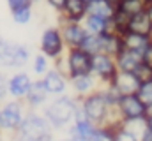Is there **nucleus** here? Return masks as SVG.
<instances>
[{
	"mask_svg": "<svg viewBox=\"0 0 152 141\" xmlns=\"http://www.w3.org/2000/svg\"><path fill=\"white\" fill-rule=\"evenodd\" d=\"M151 44H152V35H151Z\"/></svg>",
	"mask_w": 152,
	"mask_h": 141,
	"instance_id": "obj_42",
	"label": "nucleus"
},
{
	"mask_svg": "<svg viewBox=\"0 0 152 141\" xmlns=\"http://www.w3.org/2000/svg\"><path fill=\"white\" fill-rule=\"evenodd\" d=\"M117 64H115V58L112 55H106V53H96L92 55V67H90V74L97 79L99 86H104V85H110L117 76Z\"/></svg>",
	"mask_w": 152,
	"mask_h": 141,
	"instance_id": "obj_6",
	"label": "nucleus"
},
{
	"mask_svg": "<svg viewBox=\"0 0 152 141\" xmlns=\"http://www.w3.org/2000/svg\"><path fill=\"white\" fill-rule=\"evenodd\" d=\"M115 11H117V7L106 0H94L88 4V14H96V16H101L104 20H112Z\"/></svg>",
	"mask_w": 152,
	"mask_h": 141,
	"instance_id": "obj_21",
	"label": "nucleus"
},
{
	"mask_svg": "<svg viewBox=\"0 0 152 141\" xmlns=\"http://www.w3.org/2000/svg\"><path fill=\"white\" fill-rule=\"evenodd\" d=\"M145 12H147V16L152 20V0L147 2V7H145Z\"/></svg>",
	"mask_w": 152,
	"mask_h": 141,
	"instance_id": "obj_36",
	"label": "nucleus"
},
{
	"mask_svg": "<svg viewBox=\"0 0 152 141\" xmlns=\"http://www.w3.org/2000/svg\"><path fill=\"white\" fill-rule=\"evenodd\" d=\"M69 88L73 90L75 97H85V95L96 92L99 88V83L92 74H80V76L69 78Z\"/></svg>",
	"mask_w": 152,
	"mask_h": 141,
	"instance_id": "obj_13",
	"label": "nucleus"
},
{
	"mask_svg": "<svg viewBox=\"0 0 152 141\" xmlns=\"http://www.w3.org/2000/svg\"><path fill=\"white\" fill-rule=\"evenodd\" d=\"M58 28L64 39V44L67 49L71 48H81L83 41L87 39V30L81 23H75V21H67V20H58Z\"/></svg>",
	"mask_w": 152,
	"mask_h": 141,
	"instance_id": "obj_10",
	"label": "nucleus"
},
{
	"mask_svg": "<svg viewBox=\"0 0 152 141\" xmlns=\"http://www.w3.org/2000/svg\"><path fill=\"white\" fill-rule=\"evenodd\" d=\"M110 85L120 95H131V94H136V90L140 86V79L134 76V72H122V70H118L115 79Z\"/></svg>",
	"mask_w": 152,
	"mask_h": 141,
	"instance_id": "obj_15",
	"label": "nucleus"
},
{
	"mask_svg": "<svg viewBox=\"0 0 152 141\" xmlns=\"http://www.w3.org/2000/svg\"><path fill=\"white\" fill-rule=\"evenodd\" d=\"M147 127L152 131V115L151 113H149V116H147Z\"/></svg>",
	"mask_w": 152,
	"mask_h": 141,
	"instance_id": "obj_37",
	"label": "nucleus"
},
{
	"mask_svg": "<svg viewBox=\"0 0 152 141\" xmlns=\"http://www.w3.org/2000/svg\"><path fill=\"white\" fill-rule=\"evenodd\" d=\"M149 113H151V115H152V108H151V109H149Z\"/></svg>",
	"mask_w": 152,
	"mask_h": 141,
	"instance_id": "obj_41",
	"label": "nucleus"
},
{
	"mask_svg": "<svg viewBox=\"0 0 152 141\" xmlns=\"http://www.w3.org/2000/svg\"><path fill=\"white\" fill-rule=\"evenodd\" d=\"M81 25L85 27L87 34H90V35L115 34L113 28H112V21L110 20H104L101 16H96V14H87L85 20L81 21Z\"/></svg>",
	"mask_w": 152,
	"mask_h": 141,
	"instance_id": "obj_17",
	"label": "nucleus"
},
{
	"mask_svg": "<svg viewBox=\"0 0 152 141\" xmlns=\"http://www.w3.org/2000/svg\"><path fill=\"white\" fill-rule=\"evenodd\" d=\"M115 141H140L134 134H131L127 129H124L122 125H118L115 129Z\"/></svg>",
	"mask_w": 152,
	"mask_h": 141,
	"instance_id": "obj_31",
	"label": "nucleus"
},
{
	"mask_svg": "<svg viewBox=\"0 0 152 141\" xmlns=\"http://www.w3.org/2000/svg\"><path fill=\"white\" fill-rule=\"evenodd\" d=\"M140 141H152V131L149 129V127H147V129L143 131V134H142Z\"/></svg>",
	"mask_w": 152,
	"mask_h": 141,
	"instance_id": "obj_35",
	"label": "nucleus"
},
{
	"mask_svg": "<svg viewBox=\"0 0 152 141\" xmlns=\"http://www.w3.org/2000/svg\"><path fill=\"white\" fill-rule=\"evenodd\" d=\"M81 49L87 51L88 55L103 53V35H87V39L81 44Z\"/></svg>",
	"mask_w": 152,
	"mask_h": 141,
	"instance_id": "obj_24",
	"label": "nucleus"
},
{
	"mask_svg": "<svg viewBox=\"0 0 152 141\" xmlns=\"http://www.w3.org/2000/svg\"><path fill=\"white\" fill-rule=\"evenodd\" d=\"M120 37H122L124 49H129V51H134V53H140V55L151 44V35H142V34H134V32H124Z\"/></svg>",
	"mask_w": 152,
	"mask_h": 141,
	"instance_id": "obj_18",
	"label": "nucleus"
},
{
	"mask_svg": "<svg viewBox=\"0 0 152 141\" xmlns=\"http://www.w3.org/2000/svg\"><path fill=\"white\" fill-rule=\"evenodd\" d=\"M32 78L27 72H16L7 79V95H11L16 101H23L28 94V88L32 85Z\"/></svg>",
	"mask_w": 152,
	"mask_h": 141,
	"instance_id": "obj_12",
	"label": "nucleus"
},
{
	"mask_svg": "<svg viewBox=\"0 0 152 141\" xmlns=\"http://www.w3.org/2000/svg\"><path fill=\"white\" fill-rule=\"evenodd\" d=\"M48 99H50V94L46 92L44 83H42V79L39 78V79H34V81H32V85H30V88H28V94L25 95L23 102H25V106H27L28 109H37V108H42V106L46 104Z\"/></svg>",
	"mask_w": 152,
	"mask_h": 141,
	"instance_id": "obj_14",
	"label": "nucleus"
},
{
	"mask_svg": "<svg viewBox=\"0 0 152 141\" xmlns=\"http://www.w3.org/2000/svg\"><path fill=\"white\" fill-rule=\"evenodd\" d=\"M88 141H115V129L113 127H97Z\"/></svg>",
	"mask_w": 152,
	"mask_h": 141,
	"instance_id": "obj_28",
	"label": "nucleus"
},
{
	"mask_svg": "<svg viewBox=\"0 0 152 141\" xmlns=\"http://www.w3.org/2000/svg\"><path fill=\"white\" fill-rule=\"evenodd\" d=\"M5 4L11 12L18 9H25V7H34V0H5Z\"/></svg>",
	"mask_w": 152,
	"mask_h": 141,
	"instance_id": "obj_30",
	"label": "nucleus"
},
{
	"mask_svg": "<svg viewBox=\"0 0 152 141\" xmlns=\"http://www.w3.org/2000/svg\"><path fill=\"white\" fill-rule=\"evenodd\" d=\"M134 76L140 79V83H143V81H151L152 79V67L142 62V64L134 69Z\"/></svg>",
	"mask_w": 152,
	"mask_h": 141,
	"instance_id": "obj_29",
	"label": "nucleus"
},
{
	"mask_svg": "<svg viewBox=\"0 0 152 141\" xmlns=\"http://www.w3.org/2000/svg\"><path fill=\"white\" fill-rule=\"evenodd\" d=\"M147 2H149V0H120L118 5H117V9L122 11V12L127 14V16H134V14L145 11Z\"/></svg>",
	"mask_w": 152,
	"mask_h": 141,
	"instance_id": "obj_23",
	"label": "nucleus"
},
{
	"mask_svg": "<svg viewBox=\"0 0 152 141\" xmlns=\"http://www.w3.org/2000/svg\"><path fill=\"white\" fill-rule=\"evenodd\" d=\"M85 2H87V4H90V2H94V0H85Z\"/></svg>",
	"mask_w": 152,
	"mask_h": 141,
	"instance_id": "obj_39",
	"label": "nucleus"
},
{
	"mask_svg": "<svg viewBox=\"0 0 152 141\" xmlns=\"http://www.w3.org/2000/svg\"><path fill=\"white\" fill-rule=\"evenodd\" d=\"M50 58H46L42 53H37V55H34V58H32V70H34V74H37L39 78H42L48 70L51 69V65H50Z\"/></svg>",
	"mask_w": 152,
	"mask_h": 141,
	"instance_id": "obj_25",
	"label": "nucleus"
},
{
	"mask_svg": "<svg viewBox=\"0 0 152 141\" xmlns=\"http://www.w3.org/2000/svg\"><path fill=\"white\" fill-rule=\"evenodd\" d=\"M87 14H88V4L85 0H67L62 14H58V16L62 20H67V21L81 23Z\"/></svg>",
	"mask_w": 152,
	"mask_h": 141,
	"instance_id": "obj_16",
	"label": "nucleus"
},
{
	"mask_svg": "<svg viewBox=\"0 0 152 141\" xmlns=\"http://www.w3.org/2000/svg\"><path fill=\"white\" fill-rule=\"evenodd\" d=\"M0 138H2V131H0Z\"/></svg>",
	"mask_w": 152,
	"mask_h": 141,
	"instance_id": "obj_43",
	"label": "nucleus"
},
{
	"mask_svg": "<svg viewBox=\"0 0 152 141\" xmlns=\"http://www.w3.org/2000/svg\"><path fill=\"white\" fill-rule=\"evenodd\" d=\"M66 2H67V0H46V4H48V5H50V7L57 12V14H62Z\"/></svg>",
	"mask_w": 152,
	"mask_h": 141,
	"instance_id": "obj_32",
	"label": "nucleus"
},
{
	"mask_svg": "<svg viewBox=\"0 0 152 141\" xmlns=\"http://www.w3.org/2000/svg\"><path fill=\"white\" fill-rule=\"evenodd\" d=\"M58 141H69V140H67V138H66V140H58Z\"/></svg>",
	"mask_w": 152,
	"mask_h": 141,
	"instance_id": "obj_40",
	"label": "nucleus"
},
{
	"mask_svg": "<svg viewBox=\"0 0 152 141\" xmlns=\"http://www.w3.org/2000/svg\"><path fill=\"white\" fill-rule=\"evenodd\" d=\"M36 2H39V0H34V4H36Z\"/></svg>",
	"mask_w": 152,
	"mask_h": 141,
	"instance_id": "obj_44",
	"label": "nucleus"
},
{
	"mask_svg": "<svg viewBox=\"0 0 152 141\" xmlns=\"http://www.w3.org/2000/svg\"><path fill=\"white\" fill-rule=\"evenodd\" d=\"M28 60H30V49L25 44L5 41L4 49L0 53V65L9 67V69H20L27 65Z\"/></svg>",
	"mask_w": 152,
	"mask_h": 141,
	"instance_id": "obj_7",
	"label": "nucleus"
},
{
	"mask_svg": "<svg viewBox=\"0 0 152 141\" xmlns=\"http://www.w3.org/2000/svg\"><path fill=\"white\" fill-rule=\"evenodd\" d=\"M0 141H5V140H2V138H0Z\"/></svg>",
	"mask_w": 152,
	"mask_h": 141,
	"instance_id": "obj_45",
	"label": "nucleus"
},
{
	"mask_svg": "<svg viewBox=\"0 0 152 141\" xmlns=\"http://www.w3.org/2000/svg\"><path fill=\"white\" fill-rule=\"evenodd\" d=\"M11 141H53V129L36 109H28L20 127L12 132Z\"/></svg>",
	"mask_w": 152,
	"mask_h": 141,
	"instance_id": "obj_2",
	"label": "nucleus"
},
{
	"mask_svg": "<svg viewBox=\"0 0 152 141\" xmlns=\"http://www.w3.org/2000/svg\"><path fill=\"white\" fill-rule=\"evenodd\" d=\"M117 108H118V113H120L122 122L142 120V118H147V116H149V108L136 97V94L122 95V97L118 99Z\"/></svg>",
	"mask_w": 152,
	"mask_h": 141,
	"instance_id": "obj_8",
	"label": "nucleus"
},
{
	"mask_svg": "<svg viewBox=\"0 0 152 141\" xmlns=\"http://www.w3.org/2000/svg\"><path fill=\"white\" fill-rule=\"evenodd\" d=\"M122 49H124V46H122V37H120V34L103 35V53L112 55L115 58Z\"/></svg>",
	"mask_w": 152,
	"mask_h": 141,
	"instance_id": "obj_22",
	"label": "nucleus"
},
{
	"mask_svg": "<svg viewBox=\"0 0 152 141\" xmlns=\"http://www.w3.org/2000/svg\"><path fill=\"white\" fill-rule=\"evenodd\" d=\"M64 57H66L67 70H69V78L80 76V74H90L92 55H88L81 48H71V49H67Z\"/></svg>",
	"mask_w": 152,
	"mask_h": 141,
	"instance_id": "obj_9",
	"label": "nucleus"
},
{
	"mask_svg": "<svg viewBox=\"0 0 152 141\" xmlns=\"http://www.w3.org/2000/svg\"><path fill=\"white\" fill-rule=\"evenodd\" d=\"M80 104H81V109H83L85 116L96 127H104L106 125L112 106L108 104V101H106L101 86L96 92H92V94H88L85 97H80Z\"/></svg>",
	"mask_w": 152,
	"mask_h": 141,
	"instance_id": "obj_3",
	"label": "nucleus"
},
{
	"mask_svg": "<svg viewBox=\"0 0 152 141\" xmlns=\"http://www.w3.org/2000/svg\"><path fill=\"white\" fill-rule=\"evenodd\" d=\"M127 32H134V34H142V35H152V20L147 16L145 11L138 12L134 16H129Z\"/></svg>",
	"mask_w": 152,
	"mask_h": 141,
	"instance_id": "obj_20",
	"label": "nucleus"
},
{
	"mask_svg": "<svg viewBox=\"0 0 152 141\" xmlns=\"http://www.w3.org/2000/svg\"><path fill=\"white\" fill-rule=\"evenodd\" d=\"M5 95H7V79H5V76L0 72V102L5 99Z\"/></svg>",
	"mask_w": 152,
	"mask_h": 141,
	"instance_id": "obj_33",
	"label": "nucleus"
},
{
	"mask_svg": "<svg viewBox=\"0 0 152 141\" xmlns=\"http://www.w3.org/2000/svg\"><path fill=\"white\" fill-rule=\"evenodd\" d=\"M66 51H67V48L64 44V39H62L58 25L57 27H48V28L42 30L41 41H39V53H42L46 58L55 62L57 58L64 57Z\"/></svg>",
	"mask_w": 152,
	"mask_h": 141,
	"instance_id": "obj_4",
	"label": "nucleus"
},
{
	"mask_svg": "<svg viewBox=\"0 0 152 141\" xmlns=\"http://www.w3.org/2000/svg\"><path fill=\"white\" fill-rule=\"evenodd\" d=\"M32 16H34L32 7H25V9H18V11L11 12V18L16 25H28L32 21Z\"/></svg>",
	"mask_w": 152,
	"mask_h": 141,
	"instance_id": "obj_27",
	"label": "nucleus"
},
{
	"mask_svg": "<svg viewBox=\"0 0 152 141\" xmlns=\"http://www.w3.org/2000/svg\"><path fill=\"white\" fill-rule=\"evenodd\" d=\"M136 97L151 109L152 108V79L151 81L140 83V86H138V90H136Z\"/></svg>",
	"mask_w": 152,
	"mask_h": 141,
	"instance_id": "obj_26",
	"label": "nucleus"
},
{
	"mask_svg": "<svg viewBox=\"0 0 152 141\" xmlns=\"http://www.w3.org/2000/svg\"><path fill=\"white\" fill-rule=\"evenodd\" d=\"M41 79H42L44 88H46V92L50 94V97L64 95V94H67V90H69V78L64 76L62 72H58L55 67H51Z\"/></svg>",
	"mask_w": 152,
	"mask_h": 141,
	"instance_id": "obj_11",
	"label": "nucleus"
},
{
	"mask_svg": "<svg viewBox=\"0 0 152 141\" xmlns=\"http://www.w3.org/2000/svg\"><path fill=\"white\" fill-rule=\"evenodd\" d=\"M142 62L152 67V44H149V46H147V49L142 53Z\"/></svg>",
	"mask_w": 152,
	"mask_h": 141,
	"instance_id": "obj_34",
	"label": "nucleus"
},
{
	"mask_svg": "<svg viewBox=\"0 0 152 141\" xmlns=\"http://www.w3.org/2000/svg\"><path fill=\"white\" fill-rule=\"evenodd\" d=\"M115 64H117V69L122 72H134V69L142 64V55L129 49H122L115 57Z\"/></svg>",
	"mask_w": 152,
	"mask_h": 141,
	"instance_id": "obj_19",
	"label": "nucleus"
},
{
	"mask_svg": "<svg viewBox=\"0 0 152 141\" xmlns=\"http://www.w3.org/2000/svg\"><path fill=\"white\" fill-rule=\"evenodd\" d=\"M106 2H110V4H112V5H115V7H117V5H118V2H120V0H106Z\"/></svg>",
	"mask_w": 152,
	"mask_h": 141,
	"instance_id": "obj_38",
	"label": "nucleus"
},
{
	"mask_svg": "<svg viewBox=\"0 0 152 141\" xmlns=\"http://www.w3.org/2000/svg\"><path fill=\"white\" fill-rule=\"evenodd\" d=\"M76 108H78V97L64 94V95L53 97L42 106V116L48 120L53 131L67 129L75 120Z\"/></svg>",
	"mask_w": 152,
	"mask_h": 141,
	"instance_id": "obj_1",
	"label": "nucleus"
},
{
	"mask_svg": "<svg viewBox=\"0 0 152 141\" xmlns=\"http://www.w3.org/2000/svg\"><path fill=\"white\" fill-rule=\"evenodd\" d=\"M27 108L23 101H7L4 104H0V131H5V132H14L20 124L23 122L25 115H27Z\"/></svg>",
	"mask_w": 152,
	"mask_h": 141,
	"instance_id": "obj_5",
	"label": "nucleus"
}]
</instances>
